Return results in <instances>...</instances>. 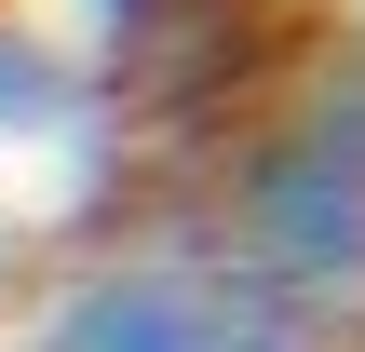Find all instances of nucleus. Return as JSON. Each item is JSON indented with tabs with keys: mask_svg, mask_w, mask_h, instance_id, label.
Here are the masks:
<instances>
[{
	"mask_svg": "<svg viewBox=\"0 0 365 352\" xmlns=\"http://www.w3.org/2000/svg\"><path fill=\"white\" fill-rule=\"evenodd\" d=\"M244 285L271 312H352L365 298V109H312L244 163Z\"/></svg>",
	"mask_w": 365,
	"mask_h": 352,
	"instance_id": "f257e3e1",
	"label": "nucleus"
},
{
	"mask_svg": "<svg viewBox=\"0 0 365 352\" xmlns=\"http://www.w3.org/2000/svg\"><path fill=\"white\" fill-rule=\"evenodd\" d=\"M41 352H312V326L217 271H95V285H68Z\"/></svg>",
	"mask_w": 365,
	"mask_h": 352,
	"instance_id": "f03ea898",
	"label": "nucleus"
}]
</instances>
